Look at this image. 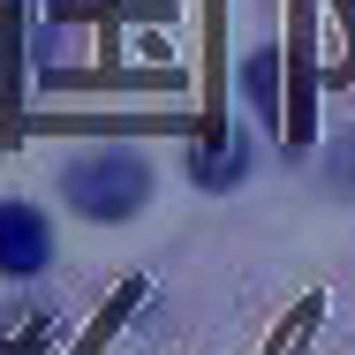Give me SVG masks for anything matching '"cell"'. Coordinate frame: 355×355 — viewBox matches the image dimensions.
Here are the masks:
<instances>
[{
    "label": "cell",
    "instance_id": "obj_1",
    "mask_svg": "<svg viewBox=\"0 0 355 355\" xmlns=\"http://www.w3.org/2000/svg\"><path fill=\"white\" fill-rule=\"evenodd\" d=\"M61 189L83 219L114 227V219H137L151 205V166H144L129 144H98V151H76L61 166Z\"/></svg>",
    "mask_w": 355,
    "mask_h": 355
},
{
    "label": "cell",
    "instance_id": "obj_2",
    "mask_svg": "<svg viewBox=\"0 0 355 355\" xmlns=\"http://www.w3.org/2000/svg\"><path fill=\"white\" fill-rule=\"evenodd\" d=\"M53 265V227L38 205H0V272L8 280H31Z\"/></svg>",
    "mask_w": 355,
    "mask_h": 355
},
{
    "label": "cell",
    "instance_id": "obj_3",
    "mask_svg": "<svg viewBox=\"0 0 355 355\" xmlns=\"http://www.w3.org/2000/svg\"><path fill=\"white\" fill-rule=\"evenodd\" d=\"M189 174H197V189H234V182L250 174V144L242 137H212L197 159H189Z\"/></svg>",
    "mask_w": 355,
    "mask_h": 355
},
{
    "label": "cell",
    "instance_id": "obj_4",
    "mask_svg": "<svg viewBox=\"0 0 355 355\" xmlns=\"http://www.w3.org/2000/svg\"><path fill=\"white\" fill-rule=\"evenodd\" d=\"M242 91L257 98V114H280V61L272 53H250L242 61Z\"/></svg>",
    "mask_w": 355,
    "mask_h": 355
}]
</instances>
